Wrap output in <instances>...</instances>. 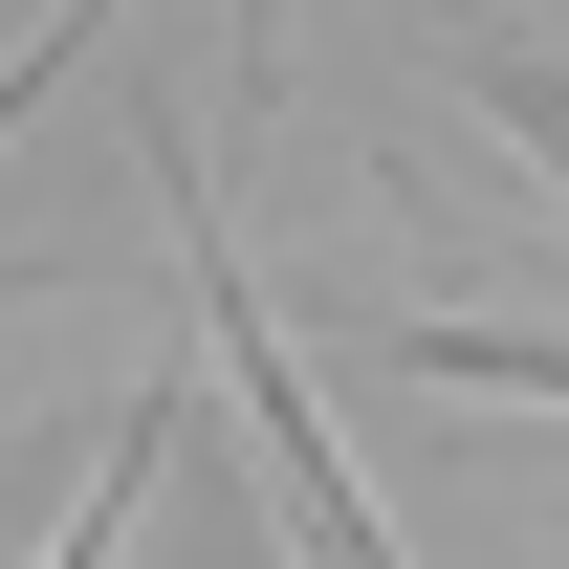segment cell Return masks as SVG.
<instances>
[{
	"label": "cell",
	"mask_w": 569,
	"mask_h": 569,
	"mask_svg": "<svg viewBox=\"0 0 569 569\" xmlns=\"http://www.w3.org/2000/svg\"><path fill=\"white\" fill-rule=\"evenodd\" d=\"M153 176H176V263H198V351H219V395H241V438H263V482H284V526H307V569H417L395 526H372V482L329 460V395H307V351L263 329V263L219 241V176H198V132H153Z\"/></svg>",
	"instance_id": "6da1fadb"
},
{
	"label": "cell",
	"mask_w": 569,
	"mask_h": 569,
	"mask_svg": "<svg viewBox=\"0 0 569 569\" xmlns=\"http://www.w3.org/2000/svg\"><path fill=\"white\" fill-rule=\"evenodd\" d=\"M372 351L438 395H569V329H372Z\"/></svg>",
	"instance_id": "7a4b0ae2"
},
{
	"label": "cell",
	"mask_w": 569,
	"mask_h": 569,
	"mask_svg": "<svg viewBox=\"0 0 569 569\" xmlns=\"http://www.w3.org/2000/svg\"><path fill=\"white\" fill-rule=\"evenodd\" d=\"M460 88H482L503 132H526V153H548V176H569V67H548V44H460Z\"/></svg>",
	"instance_id": "3957f363"
},
{
	"label": "cell",
	"mask_w": 569,
	"mask_h": 569,
	"mask_svg": "<svg viewBox=\"0 0 569 569\" xmlns=\"http://www.w3.org/2000/svg\"><path fill=\"white\" fill-rule=\"evenodd\" d=\"M0 482H22V460H0Z\"/></svg>",
	"instance_id": "277c9868"
}]
</instances>
